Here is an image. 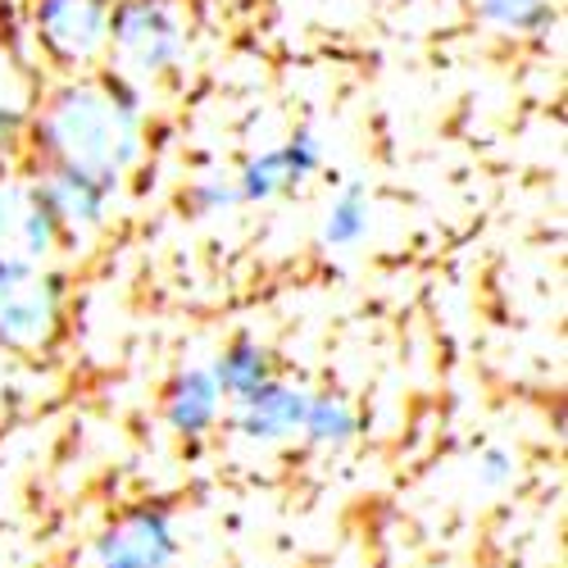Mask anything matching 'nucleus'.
Returning a JSON list of instances; mask_svg holds the SVG:
<instances>
[{
	"label": "nucleus",
	"mask_w": 568,
	"mask_h": 568,
	"mask_svg": "<svg viewBox=\"0 0 568 568\" xmlns=\"http://www.w3.org/2000/svg\"><path fill=\"white\" fill-rule=\"evenodd\" d=\"M146 97L97 69L41 91L28 141L37 164H60L123 192L146 160Z\"/></svg>",
	"instance_id": "f257e3e1"
},
{
	"label": "nucleus",
	"mask_w": 568,
	"mask_h": 568,
	"mask_svg": "<svg viewBox=\"0 0 568 568\" xmlns=\"http://www.w3.org/2000/svg\"><path fill=\"white\" fill-rule=\"evenodd\" d=\"M196 23L186 0H114L105 73L146 97L192 55Z\"/></svg>",
	"instance_id": "f03ea898"
},
{
	"label": "nucleus",
	"mask_w": 568,
	"mask_h": 568,
	"mask_svg": "<svg viewBox=\"0 0 568 568\" xmlns=\"http://www.w3.org/2000/svg\"><path fill=\"white\" fill-rule=\"evenodd\" d=\"M114 0H23V32L45 69L64 78L105 69Z\"/></svg>",
	"instance_id": "7ed1b4c3"
},
{
	"label": "nucleus",
	"mask_w": 568,
	"mask_h": 568,
	"mask_svg": "<svg viewBox=\"0 0 568 568\" xmlns=\"http://www.w3.org/2000/svg\"><path fill=\"white\" fill-rule=\"evenodd\" d=\"M69 287L55 264L0 260V351L41 355L64 333Z\"/></svg>",
	"instance_id": "20e7f679"
},
{
	"label": "nucleus",
	"mask_w": 568,
	"mask_h": 568,
	"mask_svg": "<svg viewBox=\"0 0 568 568\" xmlns=\"http://www.w3.org/2000/svg\"><path fill=\"white\" fill-rule=\"evenodd\" d=\"M28 182H32L41 210L51 214V223L60 227L64 251L91 246L110 232L114 210H119V186H110L101 178H87V173H73V169H60V164H37L28 173Z\"/></svg>",
	"instance_id": "39448f33"
},
{
	"label": "nucleus",
	"mask_w": 568,
	"mask_h": 568,
	"mask_svg": "<svg viewBox=\"0 0 568 568\" xmlns=\"http://www.w3.org/2000/svg\"><path fill=\"white\" fill-rule=\"evenodd\" d=\"M323 136L310 128H296L287 141H273L264 151H251L236 169V186H242V205H273L282 196L301 192V186L323 173Z\"/></svg>",
	"instance_id": "423d86ee"
},
{
	"label": "nucleus",
	"mask_w": 568,
	"mask_h": 568,
	"mask_svg": "<svg viewBox=\"0 0 568 568\" xmlns=\"http://www.w3.org/2000/svg\"><path fill=\"white\" fill-rule=\"evenodd\" d=\"M97 568H169L178 559V524L160 505H136L119 514L91 550Z\"/></svg>",
	"instance_id": "0eeeda50"
},
{
	"label": "nucleus",
	"mask_w": 568,
	"mask_h": 568,
	"mask_svg": "<svg viewBox=\"0 0 568 568\" xmlns=\"http://www.w3.org/2000/svg\"><path fill=\"white\" fill-rule=\"evenodd\" d=\"M64 255V236L41 210L28 173H0V260L55 264Z\"/></svg>",
	"instance_id": "6e6552de"
},
{
	"label": "nucleus",
	"mask_w": 568,
	"mask_h": 568,
	"mask_svg": "<svg viewBox=\"0 0 568 568\" xmlns=\"http://www.w3.org/2000/svg\"><path fill=\"white\" fill-rule=\"evenodd\" d=\"M305 405H310V387L305 383H292V377L277 373L273 383H264L246 400L227 405V414H232L236 437H246L251 446H282V442L301 437Z\"/></svg>",
	"instance_id": "1a4fd4ad"
},
{
	"label": "nucleus",
	"mask_w": 568,
	"mask_h": 568,
	"mask_svg": "<svg viewBox=\"0 0 568 568\" xmlns=\"http://www.w3.org/2000/svg\"><path fill=\"white\" fill-rule=\"evenodd\" d=\"M223 414H227V396L219 392L210 364L182 368L169 383V392H164V423L178 437H186V442L210 437Z\"/></svg>",
	"instance_id": "9d476101"
},
{
	"label": "nucleus",
	"mask_w": 568,
	"mask_h": 568,
	"mask_svg": "<svg viewBox=\"0 0 568 568\" xmlns=\"http://www.w3.org/2000/svg\"><path fill=\"white\" fill-rule=\"evenodd\" d=\"M37 97H41V82H37L32 64L23 60L19 41L0 37V136L6 141H23L28 136Z\"/></svg>",
	"instance_id": "9b49d317"
},
{
	"label": "nucleus",
	"mask_w": 568,
	"mask_h": 568,
	"mask_svg": "<svg viewBox=\"0 0 568 568\" xmlns=\"http://www.w3.org/2000/svg\"><path fill=\"white\" fill-rule=\"evenodd\" d=\"M373 223H377V205L368 196V186L342 182L318 219V246L323 251H359L373 236Z\"/></svg>",
	"instance_id": "f8f14e48"
},
{
	"label": "nucleus",
	"mask_w": 568,
	"mask_h": 568,
	"mask_svg": "<svg viewBox=\"0 0 568 568\" xmlns=\"http://www.w3.org/2000/svg\"><path fill=\"white\" fill-rule=\"evenodd\" d=\"M210 373H214L219 392L227 396V405H236V400H246L251 392H260L264 383H273V377H277V359H273V351L260 337H232L214 355Z\"/></svg>",
	"instance_id": "ddd939ff"
},
{
	"label": "nucleus",
	"mask_w": 568,
	"mask_h": 568,
	"mask_svg": "<svg viewBox=\"0 0 568 568\" xmlns=\"http://www.w3.org/2000/svg\"><path fill=\"white\" fill-rule=\"evenodd\" d=\"M301 437L318 450H342L359 437V405L342 392H310Z\"/></svg>",
	"instance_id": "4468645a"
},
{
	"label": "nucleus",
	"mask_w": 568,
	"mask_h": 568,
	"mask_svg": "<svg viewBox=\"0 0 568 568\" xmlns=\"http://www.w3.org/2000/svg\"><path fill=\"white\" fill-rule=\"evenodd\" d=\"M473 14L500 37H541L555 19V0H473Z\"/></svg>",
	"instance_id": "2eb2a0df"
},
{
	"label": "nucleus",
	"mask_w": 568,
	"mask_h": 568,
	"mask_svg": "<svg viewBox=\"0 0 568 568\" xmlns=\"http://www.w3.org/2000/svg\"><path fill=\"white\" fill-rule=\"evenodd\" d=\"M186 205L196 214L214 219V214H232L242 210V186H236V169L232 164H205L192 186H186Z\"/></svg>",
	"instance_id": "dca6fc26"
},
{
	"label": "nucleus",
	"mask_w": 568,
	"mask_h": 568,
	"mask_svg": "<svg viewBox=\"0 0 568 568\" xmlns=\"http://www.w3.org/2000/svg\"><path fill=\"white\" fill-rule=\"evenodd\" d=\"M483 468H487V478H491V483H500L505 473L514 468V459H509L505 450H487V455H483Z\"/></svg>",
	"instance_id": "f3484780"
},
{
	"label": "nucleus",
	"mask_w": 568,
	"mask_h": 568,
	"mask_svg": "<svg viewBox=\"0 0 568 568\" xmlns=\"http://www.w3.org/2000/svg\"><path fill=\"white\" fill-rule=\"evenodd\" d=\"M6 146H10V141H6V136H0V151H6Z\"/></svg>",
	"instance_id": "a211bd4d"
}]
</instances>
